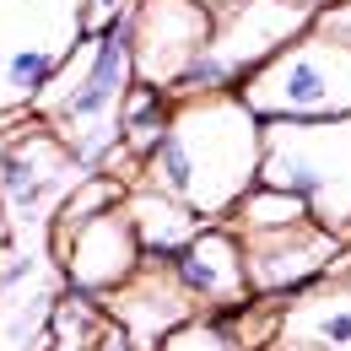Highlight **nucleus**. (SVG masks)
Masks as SVG:
<instances>
[{
    "mask_svg": "<svg viewBox=\"0 0 351 351\" xmlns=\"http://www.w3.org/2000/svg\"><path fill=\"white\" fill-rule=\"evenodd\" d=\"M265 162V119L238 92L178 97L173 125L146 157L141 184H157L189 200L206 221H227L232 206L260 184Z\"/></svg>",
    "mask_w": 351,
    "mask_h": 351,
    "instance_id": "nucleus-1",
    "label": "nucleus"
},
{
    "mask_svg": "<svg viewBox=\"0 0 351 351\" xmlns=\"http://www.w3.org/2000/svg\"><path fill=\"white\" fill-rule=\"evenodd\" d=\"M130 87H135V5L71 54V65L60 71V82L44 92V103L33 114L65 135V146L76 152V162L87 173H97V168H114V157L125 152L119 108H125Z\"/></svg>",
    "mask_w": 351,
    "mask_h": 351,
    "instance_id": "nucleus-2",
    "label": "nucleus"
},
{
    "mask_svg": "<svg viewBox=\"0 0 351 351\" xmlns=\"http://www.w3.org/2000/svg\"><path fill=\"white\" fill-rule=\"evenodd\" d=\"M238 97L260 119H346L351 114V27L319 16L292 44L254 65Z\"/></svg>",
    "mask_w": 351,
    "mask_h": 351,
    "instance_id": "nucleus-3",
    "label": "nucleus"
},
{
    "mask_svg": "<svg viewBox=\"0 0 351 351\" xmlns=\"http://www.w3.org/2000/svg\"><path fill=\"white\" fill-rule=\"evenodd\" d=\"M260 184L303 195L324 227L351 238V114L346 119H265Z\"/></svg>",
    "mask_w": 351,
    "mask_h": 351,
    "instance_id": "nucleus-4",
    "label": "nucleus"
},
{
    "mask_svg": "<svg viewBox=\"0 0 351 351\" xmlns=\"http://www.w3.org/2000/svg\"><path fill=\"white\" fill-rule=\"evenodd\" d=\"M82 44V0H0V119L38 108Z\"/></svg>",
    "mask_w": 351,
    "mask_h": 351,
    "instance_id": "nucleus-5",
    "label": "nucleus"
},
{
    "mask_svg": "<svg viewBox=\"0 0 351 351\" xmlns=\"http://www.w3.org/2000/svg\"><path fill=\"white\" fill-rule=\"evenodd\" d=\"M346 249H351V238H341L335 227H324L319 217L298 221V227H276V232H249L243 238V254H249L254 298L292 303L298 292L319 287L324 276H335L346 265Z\"/></svg>",
    "mask_w": 351,
    "mask_h": 351,
    "instance_id": "nucleus-6",
    "label": "nucleus"
},
{
    "mask_svg": "<svg viewBox=\"0 0 351 351\" xmlns=\"http://www.w3.org/2000/svg\"><path fill=\"white\" fill-rule=\"evenodd\" d=\"M87 168L76 162V152L49 119H33L0 141V195L27 221H54L60 200L71 195V184Z\"/></svg>",
    "mask_w": 351,
    "mask_h": 351,
    "instance_id": "nucleus-7",
    "label": "nucleus"
},
{
    "mask_svg": "<svg viewBox=\"0 0 351 351\" xmlns=\"http://www.w3.org/2000/svg\"><path fill=\"white\" fill-rule=\"evenodd\" d=\"M211 0H135V82L173 92L184 71L211 49Z\"/></svg>",
    "mask_w": 351,
    "mask_h": 351,
    "instance_id": "nucleus-8",
    "label": "nucleus"
},
{
    "mask_svg": "<svg viewBox=\"0 0 351 351\" xmlns=\"http://www.w3.org/2000/svg\"><path fill=\"white\" fill-rule=\"evenodd\" d=\"M49 249H54V265H60L65 287L92 292V298L119 292L135 270L146 265V249H141V232H135V221H130V206H114L103 217L82 221L65 238H49Z\"/></svg>",
    "mask_w": 351,
    "mask_h": 351,
    "instance_id": "nucleus-9",
    "label": "nucleus"
},
{
    "mask_svg": "<svg viewBox=\"0 0 351 351\" xmlns=\"http://www.w3.org/2000/svg\"><path fill=\"white\" fill-rule=\"evenodd\" d=\"M211 11H217L211 54L232 71V82H243V76H249L254 65H265L281 44H292L303 27L319 22L298 0H211Z\"/></svg>",
    "mask_w": 351,
    "mask_h": 351,
    "instance_id": "nucleus-10",
    "label": "nucleus"
},
{
    "mask_svg": "<svg viewBox=\"0 0 351 351\" xmlns=\"http://www.w3.org/2000/svg\"><path fill=\"white\" fill-rule=\"evenodd\" d=\"M168 265L184 281V292L200 303V313H221V308H238L254 298L249 254H243V238L232 221H206Z\"/></svg>",
    "mask_w": 351,
    "mask_h": 351,
    "instance_id": "nucleus-11",
    "label": "nucleus"
},
{
    "mask_svg": "<svg viewBox=\"0 0 351 351\" xmlns=\"http://www.w3.org/2000/svg\"><path fill=\"white\" fill-rule=\"evenodd\" d=\"M103 303H108V319L125 324L146 351H157L178 324H189V319L200 313V303L184 292V281L173 276V265H157V260H146L130 281H125L119 292H108Z\"/></svg>",
    "mask_w": 351,
    "mask_h": 351,
    "instance_id": "nucleus-12",
    "label": "nucleus"
},
{
    "mask_svg": "<svg viewBox=\"0 0 351 351\" xmlns=\"http://www.w3.org/2000/svg\"><path fill=\"white\" fill-rule=\"evenodd\" d=\"M130 221L135 232H141V249H146V260L168 265L206 227V217L189 206V200H178V195H168V189H157V184H130Z\"/></svg>",
    "mask_w": 351,
    "mask_h": 351,
    "instance_id": "nucleus-13",
    "label": "nucleus"
},
{
    "mask_svg": "<svg viewBox=\"0 0 351 351\" xmlns=\"http://www.w3.org/2000/svg\"><path fill=\"white\" fill-rule=\"evenodd\" d=\"M108 303L76 292V287H60L44 303V330H38V351H97L103 330H108Z\"/></svg>",
    "mask_w": 351,
    "mask_h": 351,
    "instance_id": "nucleus-14",
    "label": "nucleus"
},
{
    "mask_svg": "<svg viewBox=\"0 0 351 351\" xmlns=\"http://www.w3.org/2000/svg\"><path fill=\"white\" fill-rule=\"evenodd\" d=\"M130 200V178H119L114 168H97V173H82L71 184V195L60 200V211L49 221V238H65V232H76L82 221L103 217V211H114V206H125Z\"/></svg>",
    "mask_w": 351,
    "mask_h": 351,
    "instance_id": "nucleus-15",
    "label": "nucleus"
},
{
    "mask_svg": "<svg viewBox=\"0 0 351 351\" xmlns=\"http://www.w3.org/2000/svg\"><path fill=\"white\" fill-rule=\"evenodd\" d=\"M313 211H308L303 195H292V189H276V184H254L238 206H232V227L249 238V232H276V227H298V221H308Z\"/></svg>",
    "mask_w": 351,
    "mask_h": 351,
    "instance_id": "nucleus-16",
    "label": "nucleus"
},
{
    "mask_svg": "<svg viewBox=\"0 0 351 351\" xmlns=\"http://www.w3.org/2000/svg\"><path fill=\"white\" fill-rule=\"evenodd\" d=\"M157 351H243V346H238V335H232V324H227L221 313H195V319L178 324Z\"/></svg>",
    "mask_w": 351,
    "mask_h": 351,
    "instance_id": "nucleus-17",
    "label": "nucleus"
},
{
    "mask_svg": "<svg viewBox=\"0 0 351 351\" xmlns=\"http://www.w3.org/2000/svg\"><path fill=\"white\" fill-rule=\"evenodd\" d=\"M135 0H82V27H87V38H97L114 16H125Z\"/></svg>",
    "mask_w": 351,
    "mask_h": 351,
    "instance_id": "nucleus-18",
    "label": "nucleus"
},
{
    "mask_svg": "<svg viewBox=\"0 0 351 351\" xmlns=\"http://www.w3.org/2000/svg\"><path fill=\"white\" fill-rule=\"evenodd\" d=\"M97 351H146V346L135 341L125 324H108V330H103V341H97Z\"/></svg>",
    "mask_w": 351,
    "mask_h": 351,
    "instance_id": "nucleus-19",
    "label": "nucleus"
},
{
    "mask_svg": "<svg viewBox=\"0 0 351 351\" xmlns=\"http://www.w3.org/2000/svg\"><path fill=\"white\" fill-rule=\"evenodd\" d=\"M324 16H330V22H341V27H351V0H341V5H330Z\"/></svg>",
    "mask_w": 351,
    "mask_h": 351,
    "instance_id": "nucleus-20",
    "label": "nucleus"
},
{
    "mask_svg": "<svg viewBox=\"0 0 351 351\" xmlns=\"http://www.w3.org/2000/svg\"><path fill=\"white\" fill-rule=\"evenodd\" d=\"M260 351H308V346H298V341H287V335H276L270 346H260Z\"/></svg>",
    "mask_w": 351,
    "mask_h": 351,
    "instance_id": "nucleus-21",
    "label": "nucleus"
},
{
    "mask_svg": "<svg viewBox=\"0 0 351 351\" xmlns=\"http://www.w3.org/2000/svg\"><path fill=\"white\" fill-rule=\"evenodd\" d=\"M298 5H308L313 16H324V11H330V5H341V0H298Z\"/></svg>",
    "mask_w": 351,
    "mask_h": 351,
    "instance_id": "nucleus-22",
    "label": "nucleus"
},
{
    "mask_svg": "<svg viewBox=\"0 0 351 351\" xmlns=\"http://www.w3.org/2000/svg\"><path fill=\"white\" fill-rule=\"evenodd\" d=\"M11 243V217H5V200H0V249Z\"/></svg>",
    "mask_w": 351,
    "mask_h": 351,
    "instance_id": "nucleus-23",
    "label": "nucleus"
}]
</instances>
